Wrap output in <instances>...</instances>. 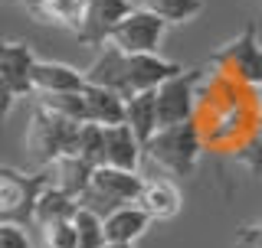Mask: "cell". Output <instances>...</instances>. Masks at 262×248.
Segmentation results:
<instances>
[{
  "instance_id": "6da1fadb",
  "label": "cell",
  "mask_w": 262,
  "mask_h": 248,
  "mask_svg": "<svg viewBox=\"0 0 262 248\" xmlns=\"http://www.w3.org/2000/svg\"><path fill=\"white\" fill-rule=\"evenodd\" d=\"M203 147H207V140H203L200 121H184V124L161 128L144 144V157L154 167L167 170L170 177H193Z\"/></svg>"
},
{
  "instance_id": "7a4b0ae2",
  "label": "cell",
  "mask_w": 262,
  "mask_h": 248,
  "mask_svg": "<svg viewBox=\"0 0 262 248\" xmlns=\"http://www.w3.org/2000/svg\"><path fill=\"white\" fill-rule=\"evenodd\" d=\"M79 128L82 124L62 118V114L49 111L36 102L33 105V114H30V128H27V147L43 167H49V163H56L59 157L76 154Z\"/></svg>"
},
{
  "instance_id": "3957f363",
  "label": "cell",
  "mask_w": 262,
  "mask_h": 248,
  "mask_svg": "<svg viewBox=\"0 0 262 248\" xmlns=\"http://www.w3.org/2000/svg\"><path fill=\"white\" fill-rule=\"evenodd\" d=\"M210 65L216 72L233 76L236 82H243V85L259 88L262 85V46H259L256 23H246L223 49H216Z\"/></svg>"
},
{
  "instance_id": "277c9868",
  "label": "cell",
  "mask_w": 262,
  "mask_h": 248,
  "mask_svg": "<svg viewBox=\"0 0 262 248\" xmlns=\"http://www.w3.org/2000/svg\"><path fill=\"white\" fill-rule=\"evenodd\" d=\"M49 186V170L43 173H20L13 167L0 170V216L4 222H33L36 200Z\"/></svg>"
},
{
  "instance_id": "5b68a950",
  "label": "cell",
  "mask_w": 262,
  "mask_h": 248,
  "mask_svg": "<svg viewBox=\"0 0 262 248\" xmlns=\"http://www.w3.org/2000/svg\"><path fill=\"white\" fill-rule=\"evenodd\" d=\"M203 69H184L174 79H167L158 88V118L161 128L170 124H184V121H196L200 114V85H203Z\"/></svg>"
},
{
  "instance_id": "8992f818",
  "label": "cell",
  "mask_w": 262,
  "mask_h": 248,
  "mask_svg": "<svg viewBox=\"0 0 262 248\" xmlns=\"http://www.w3.org/2000/svg\"><path fill=\"white\" fill-rule=\"evenodd\" d=\"M141 189H144V180L131 170H118V167H95L92 173V186L89 193L82 196V206L95 209V203L105 206V216L118 206H131L141 200Z\"/></svg>"
},
{
  "instance_id": "52a82bcc",
  "label": "cell",
  "mask_w": 262,
  "mask_h": 248,
  "mask_svg": "<svg viewBox=\"0 0 262 248\" xmlns=\"http://www.w3.org/2000/svg\"><path fill=\"white\" fill-rule=\"evenodd\" d=\"M167 27H170V23L164 20V16L144 10V7H135V10H131L125 20L118 23V27H115V33H112L108 43L118 46L121 53H128V56L158 53V46H161V39H164V33H167Z\"/></svg>"
},
{
  "instance_id": "ba28073f",
  "label": "cell",
  "mask_w": 262,
  "mask_h": 248,
  "mask_svg": "<svg viewBox=\"0 0 262 248\" xmlns=\"http://www.w3.org/2000/svg\"><path fill=\"white\" fill-rule=\"evenodd\" d=\"M36 56L23 43H7L0 53V85H4L7 111L20 95H33V69H36Z\"/></svg>"
},
{
  "instance_id": "9c48e42d",
  "label": "cell",
  "mask_w": 262,
  "mask_h": 248,
  "mask_svg": "<svg viewBox=\"0 0 262 248\" xmlns=\"http://www.w3.org/2000/svg\"><path fill=\"white\" fill-rule=\"evenodd\" d=\"M177 72H184V65L161 59L158 53H141L128 56V76H125V102L141 92H158L167 79H174Z\"/></svg>"
},
{
  "instance_id": "30bf717a",
  "label": "cell",
  "mask_w": 262,
  "mask_h": 248,
  "mask_svg": "<svg viewBox=\"0 0 262 248\" xmlns=\"http://www.w3.org/2000/svg\"><path fill=\"white\" fill-rule=\"evenodd\" d=\"M131 10H135L131 0H89V4H85V20H82V30H79V39L85 46L102 49L112 39L115 27H118Z\"/></svg>"
},
{
  "instance_id": "8fae6325",
  "label": "cell",
  "mask_w": 262,
  "mask_h": 248,
  "mask_svg": "<svg viewBox=\"0 0 262 248\" xmlns=\"http://www.w3.org/2000/svg\"><path fill=\"white\" fill-rule=\"evenodd\" d=\"M141 157H144V144L131 131V124H112V128H105V163L102 167H118V170L138 173Z\"/></svg>"
},
{
  "instance_id": "7c38bea8",
  "label": "cell",
  "mask_w": 262,
  "mask_h": 248,
  "mask_svg": "<svg viewBox=\"0 0 262 248\" xmlns=\"http://www.w3.org/2000/svg\"><path fill=\"white\" fill-rule=\"evenodd\" d=\"M125 76H128V53H121L118 46L105 43L98 49V56L92 59V65L85 69V82L89 85H102L112 88L125 98Z\"/></svg>"
},
{
  "instance_id": "4fadbf2b",
  "label": "cell",
  "mask_w": 262,
  "mask_h": 248,
  "mask_svg": "<svg viewBox=\"0 0 262 248\" xmlns=\"http://www.w3.org/2000/svg\"><path fill=\"white\" fill-rule=\"evenodd\" d=\"M89 82L85 72L72 69L66 62H36L33 69V95H62V92H82Z\"/></svg>"
},
{
  "instance_id": "5bb4252c",
  "label": "cell",
  "mask_w": 262,
  "mask_h": 248,
  "mask_svg": "<svg viewBox=\"0 0 262 248\" xmlns=\"http://www.w3.org/2000/svg\"><path fill=\"white\" fill-rule=\"evenodd\" d=\"M49 183H53L56 189H62V193L76 196V200H82V196L89 193V186H92V173L95 167L85 160V157L79 154H66L59 157L56 163H49Z\"/></svg>"
},
{
  "instance_id": "9a60e30c",
  "label": "cell",
  "mask_w": 262,
  "mask_h": 248,
  "mask_svg": "<svg viewBox=\"0 0 262 248\" xmlns=\"http://www.w3.org/2000/svg\"><path fill=\"white\" fill-rule=\"evenodd\" d=\"M151 222L154 219L147 216L138 203L118 206V209H112L108 216H105V238H108V242H121V245H135L138 238L147 232Z\"/></svg>"
},
{
  "instance_id": "2e32d148",
  "label": "cell",
  "mask_w": 262,
  "mask_h": 248,
  "mask_svg": "<svg viewBox=\"0 0 262 248\" xmlns=\"http://www.w3.org/2000/svg\"><path fill=\"white\" fill-rule=\"evenodd\" d=\"M85 102H89V121L102 124V128L128 121V102L118 92H112V88L85 85Z\"/></svg>"
},
{
  "instance_id": "e0dca14e",
  "label": "cell",
  "mask_w": 262,
  "mask_h": 248,
  "mask_svg": "<svg viewBox=\"0 0 262 248\" xmlns=\"http://www.w3.org/2000/svg\"><path fill=\"white\" fill-rule=\"evenodd\" d=\"M79 212V200L62 189H56L49 183L43 189V196L36 200V209H33V226L36 229H46V226H56V222H69L72 216Z\"/></svg>"
},
{
  "instance_id": "ac0fdd59",
  "label": "cell",
  "mask_w": 262,
  "mask_h": 248,
  "mask_svg": "<svg viewBox=\"0 0 262 248\" xmlns=\"http://www.w3.org/2000/svg\"><path fill=\"white\" fill-rule=\"evenodd\" d=\"M138 206H141L151 219H174L180 212V189L170 183V180H144Z\"/></svg>"
},
{
  "instance_id": "d6986e66",
  "label": "cell",
  "mask_w": 262,
  "mask_h": 248,
  "mask_svg": "<svg viewBox=\"0 0 262 248\" xmlns=\"http://www.w3.org/2000/svg\"><path fill=\"white\" fill-rule=\"evenodd\" d=\"M85 4L89 0H36L33 13L43 23H53V27H66L72 33L82 30V20H85Z\"/></svg>"
},
{
  "instance_id": "ffe728a7",
  "label": "cell",
  "mask_w": 262,
  "mask_h": 248,
  "mask_svg": "<svg viewBox=\"0 0 262 248\" xmlns=\"http://www.w3.org/2000/svg\"><path fill=\"white\" fill-rule=\"evenodd\" d=\"M131 131L141 137V144H147L154 134L161 131V118H158V92H141L135 98H128V121Z\"/></svg>"
},
{
  "instance_id": "44dd1931",
  "label": "cell",
  "mask_w": 262,
  "mask_h": 248,
  "mask_svg": "<svg viewBox=\"0 0 262 248\" xmlns=\"http://www.w3.org/2000/svg\"><path fill=\"white\" fill-rule=\"evenodd\" d=\"M36 102L43 108L62 114V118L76 121V124H89V102H85V88L82 92H62V95H36Z\"/></svg>"
},
{
  "instance_id": "7402d4cb",
  "label": "cell",
  "mask_w": 262,
  "mask_h": 248,
  "mask_svg": "<svg viewBox=\"0 0 262 248\" xmlns=\"http://www.w3.org/2000/svg\"><path fill=\"white\" fill-rule=\"evenodd\" d=\"M76 222V232H79V248H105L108 238H105V216H98L95 209L79 203V212L72 216Z\"/></svg>"
},
{
  "instance_id": "603a6c76",
  "label": "cell",
  "mask_w": 262,
  "mask_h": 248,
  "mask_svg": "<svg viewBox=\"0 0 262 248\" xmlns=\"http://www.w3.org/2000/svg\"><path fill=\"white\" fill-rule=\"evenodd\" d=\"M141 7L164 16L167 23H187L203 10V0H141Z\"/></svg>"
},
{
  "instance_id": "cb8c5ba5",
  "label": "cell",
  "mask_w": 262,
  "mask_h": 248,
  "mask_svg": "<svg viewBox=\"0 0 262 248\" xmlns=\"http://www.w3.org/2000/svg\"><path fill=\"white\" fill-rule=\"evenodd\" d=\"M76 154L85 157L92 167H102L105 163V128L95 121L82 124L79 128V137H76Z\"/></svg>"
},
{
  "instance_id": "d4e9b609",
  "label": "cell",
  "mask_w": 262,
  "mask_h": 248,
  "mask_svg": "<svg viewBox=\"0 0 262 248\" xmlns=\"http://www.w3.org/2000/svg\"><path fill=\"white\" fill-rule=\"evenodd\" d=\"M43 232V248H79V232L76 222H56V226L39 229Z\"/></svg>"
},
{
  "instance_id": "484cf974",
  "label": "cell",
  "mask_w": 262,
  "mask_h": 248,
  "mask_svg": "<svg viewBox=\"0 0 262 248\" xmlns=\"http://www.w3.org/2000/svg\"><path fill=\"white\" fill-rule=\"evenodd\" d=\"M236 160L246 163V167H249L252 173H262V137H259V134H252V137L239 147V151H236Z\"/></svg>"
},
{
  "instance_id": "4316f807",
  "label": "cell",
  "mask_w": 262,
  "mask_h": 248,
  "mask_svg": "<svg viewBox=\"0 0 262 248\" xmlns=\"http://www.w3.org/2000/svg\"><path fill=\"white\" fill-rule=\"evenodd\" d=\"M0 248H33L30 235L16 222H0Z\"/></svg>"
},
{
  "instance_id": "83f0119b",
  "label": "cell",
  "mask_w": 262,
  "mask_h": 248,
  "mask_svg": "<svg viewBox=\"0 0 262 248\" xmlns=\"http://www.w3.org/2000/svg\"><path fill=\"white\" fill-rule=\"evenodd\" d=\"M236 242H239L243 248H262V222H256V226H246L239 235H236Z\"/></svg>"
},
{
  "instance_id": "f1b7e54d",
  "label": "cell",
  "mask_w": 262,
  "mask_h": 248,
  "mask_svg": "<svg viewBox=\"0 0 262 248\" xmlns=\"http://www.w3.org/2000/svg\"><path fill=\"white\" fill-rule=\"evenodd\" d=\"M256 134L262 137V105H259V111H256Z\"/></svg>"
},
{
  "instance_id": "f546056e",
  "label": "cell",
  "mask_w": 262,
  "mask_h": 248,
  "mask_svg": "<svg viewBox=\"0 0 262 248\" xmlns=\"http://www.w3.org/2000/svg\"><path fill=\"white\" fill-rule=\"evenodd\" d=\"M105 248H131V245H121V242H108Z\"/></svg>"
},
{
  "instance_id": "4dcf8cb0",
  "label": "cell",
  "mask_w": 262,
  "mask_h": 248,
  "mask_svg": "<svg viewBox=\"0 0 262 248\" xmlns=\"http://www.w3.org/2000/svg\"><path fill=\"white\" fill-rule=\"evenodd\" d=\"M256 98H259V105H262V85H259V88H256Z\"/></svg>"
},
{
  "instance_id": "1f68e13d",
  "label": "cell",
  "mask_w": 262,
  "mask_h": 248,
  "mask_svg": "<svg viewBox=\"0 0 262 248\" xmlns=\"http://www.w3.org/2000/svg\"><path fill=\"white\" fill-rule=\"evenodd\" d=\"M23 4H36V0H23Z\"/></svg>"
}]
</instances>
